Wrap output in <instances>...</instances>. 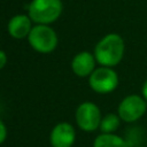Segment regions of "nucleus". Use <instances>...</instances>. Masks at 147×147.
<instances>
[{
    "label": "nucleus",
    "mask_w": 147,
    "mask_h": 147,
    "mask_svg": "<svg viewBox=\"0 0 147 147\" xmlns=\"http://www.w3.org/2000/svg\"><path fill=\"white\" fill-rule=\"evenodd\" d=\"M141 95L147 101V79L142 83V86H141Z\"/></svg>",
    "instance_id": "4468645a"
},
{
    "label": "nucleus",
    "mask_w": 147,
    "mask_h": 147,
    "mask_svg": "<svg viewBox=\"0 0 147 147\" xmlns=\"http://www.w3.org/2000/svg\"><path fill=\"white\" fill-rule=\"evenodd\" d=\"M75 140L76 131L68 122L57 123L49 134V142L52 147H72Z\"/></svg>",
    "instance_id": "0eeeda50"
},
{
    "label": "nucleus",
    "mask_w": 147,
    "mask_h": 147,
    "mask_svg": "<svg viewBox=\"0 0 147 147\" xmlns=\"http://www.w3.org/2000/svg\"><path fill=\"white\" fill-rule=\"evenodd\" d=\"M61 0H32L28 6L29 16L37 24H51L62 14Z\"/></svg>",
    "instance_id": "f03ea898"
},
{
    "label": "nucleus",
    "mask_w": 147,
    "mask_h": 147,
    "mask_svg": "<svg viewBox=\"0 0 147 147\" xmlns=\"http://www.w3.org/2000/svg\"><path fill=\"white\" fill-rule=\"evenodd\" d=\"M6 138H7V127L5 123L0 119V145L6 140Z\"/></svg>",
    "instance_id": "f8f14e48"
},
{
    "label": "nucleus",
    "mask_w": 147,
    "mask_h": 147,
    "mask_svg": "<svg viewBox=\"0 0 147 147\" xmlns=\"http://www.w3.org/2000/svg\"><path fill=\"white\" fill-rule=\"evenodd\" d=\"M119 78L117 72L110 67L100 65L88 76L90 87L99 94H108L115 91L118 86Z\"/></svg>",
    "instance_id": "20e7f679"
},
{
    "label": "nucleus",
    "mask_w": 147,
    "mask_h": 147,
    "mask_svg": "<svg viewBox=\"0 0 147 147\" xmlns=\"http://www.w3.org/2000/svg\"><path fill=\"white\" fill-rule=\"evenodd\" d=\"M125 53V42L121 34L111 32L103 36L94 47L96 63L114 68L121 63Z\"/></svg>",
    "instance_id": "f257e3e1"
},
{
    "label": "nucleus",
    "mask_w": 147,
    "mask_h": 147,
    "mask_svg": "<svg viewBox=\"0 0 147 147\" xmlns=\"http://www.w3.org/2000/svg\"><path fill=\"white\" fill-rule=\"evenodd\" d=\"M147 111V101L140 94H129L124 96L118 107L117 114L122 122L134 123L139 121Z\"/></svg>",
    "instance_id": "39448f33"
},
{
    "label": "nucleus",
    "mask_w": 147,
    "mask_h": 147,
    "mask_svg": "<svg viewBox=\"0 0 147 147\" xmlns=\"http://www.w3.org/2000/svg\"><path fill=\"white\" fill-rule=\"evenodd\" d=\"M96 60L94 54L83 51L71 60V70L78 77H88L95 69Z\"/></svg>",
    "instance_id": "6e6552de"
},
{
    "label": "nucleus",
    "mask_w": 147,
    "mask_h": 147,
    "mask_svg": "<svg viewBox=\"0 0 147 147\" xmlns=\"http://www.w3.org/2000/svg\"><path fill=\"white\" fill-rule=\"evenodd\" d=\"M6 63H7V55L2 49H0V70L6 65Z\"/></svg>",
    "instance_id": "ddd939ff"
},
{
    "label": "nucleus",
    "mask_w": 147,
    "mask_h": 147,
    "mask_svg": "<svg viewBox=\"0 0 147 147\" xmlns=\"http://www.w3.org/2000/svg\"><path fill=\"white\" fill-rule=\"evenodd\" d=\"M75 118L80 130L85 132H92L99 129L102 116L100 108L94 102L85 101L77 107Z\"/></svg>",
    "instance_id": "423d86ee"
},
{
    "label": "nucleus",
    "mask_w": 147,
    "mask_h": 147,
    "mask_svg": "<svg viewBox=\"0 0 147 147\" xmlns=\"http://www.w3.org/2000/svg\"><path fill=\"white\" fill-rule=\"evenodd\" d=\"M32 20L28 15L13 16L7 25V31L10 37L15 39H23L29 36L32 29Z\"/></svg>",
    "instance_id": "1a4fd4ad"
},
{
    "label": "nucleus",
    "mask_w": 147,
    "mask_h": 147,
    "mask_svg": "<svg viewBox=\"0 0 147 147\" xmlns=\"http://www.w3.org/2000/svg\"><path fill=\"white\" fill-rule=\"evenodd\" d=\"M30 46L38 53L48 54L55 51L57 46V34L53 28L47 24H37L28 36Z\"/></svg>",
    "instance_id": "7ed1b4c3"
},
{
    "label": "nucleus",
    "mask_w": 147,
    "mask_h": 147,
    "mask_svg": "<svg viewBox=\"0 0 147 147\" xmlns=\"http://www.w3.org/2000/svg\"><path fill=\"white\" fill-rule=\"evenodd\" d=\"M93 147H130L126 139L115 133H100L93 141Z\"/></svg>",
    "instance_id": "9d476101"
},
{
    "label": "nucleus",
    "mask_w": 147,
    "mask_h": 147,
    "mask_svg": "<svg viewBox=\"0 0 147 147\" xmlns=\"http://www.w3.org/2000/svg\"><path fill=\"white\" fill-rule=\"evenodd\" d=\"M121 122L122 119L118 116V114L108 113L105 116H102L99 130L102 133H115V131H117V129L119 127Z\"/></svg>",
    "instance_id": "9b49d317"
},
{
    "label": "nucleus",
    "mask_w": 147,
    "mask_h": 147,
    "mask_svg": "<svg viewBox=\"0 0 147 147\" xmlns=\"http://www.w3.org/2000/svg\"><path fill=\"white\" fill-rule=\"evenodd\" d=\"M132 147H147V146H144V145H136V146H132Z\"/></svg>",
    "instance_id": "2eb2a0df"
}]
</instances>
